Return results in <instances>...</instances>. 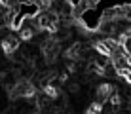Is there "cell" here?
<instances>
[{
  "instance_id": "7a4b0ae2",
  "label": "cell",
  "mask_w": 131,
  "mask_h": 114,
  "mask_svg": "<svg viewBox=\"0 0 131 114\" xmlns=\"http://www.w3.org/2000/svg\"><path fill=\"white\" fill-rule=\"evenodd\" d=\"M112 91H116V88L112 84H108V82H101V84L95 88V99H97L99 103L105 105L108 101V97L112 95Z\"/></svg>"
},
{
  "instance_id": "6da1fadb",
  "label": "cell",
  "mask_w": 131,
  "mask_h": 114,
  "mask_svg": "<svg viewBox=\"0 0 131 114\" xmlns=\"http://www.w3.org/2000/svg\"><path fill=\"white\" fill-rule=\"evenodd\" d=\"M0 46H2V53L8 59H12L13 53H17V49H19V38H17L15 33L6 30V34H4L2 40H0Z\"/></svg>"
},
{
  "instance_id": "277c9868",
  "label": "cell",
  "mask_w": 131,
  "mask_h": 114,
  "mask_svg": "<svg viewBox=\"0 0 131 114\" xmlns=\"http://www.w3.org/2000/svg\"><path fill=\"white\" fill-rule=\"evenodd\" d=\"M67 86V91H69V93H78L80 91V84L78 82H70V84H65Z\"/></svg>"
},
{
  "instance_id": "3957f363",
  "label": "cell",
  "mask_w": 131,
  "mask_h": 114,
  "mask_svg": "<svg viewBox=\"0 0 131 114\" xmlns=\"http://www.w3.org/2000/svg\"><path fill=\"white\" fill-rule=\"evenodd\" d=\"M65 70H67V74H76V72H78V63H74V61H67Z\"/></svg>"
},
{
  "instance_id": "5b68a950",
  "label": "cell",
  "mask_w": 131,
  "mask_h": 114,
  "mask_svg": "<svg viewBox=\"0 0 131 114\" xmlns=\"http://www.w3.org/2000/svg\"><path fill=\"white\" fill-rule=\"evenodd\" d=\"M57 82H59V86H65L67 82H69V74L67 72H63V74H57V78H55Z\"/></svg>"
},
{
  "instance_id": "8992f818",
  "label": "cell",
  "mask_w": 131,
  "mask_h": 114,
  "mask_svg": "<svg viewBox=\"0 0 131 114\" xmlns=\"http://www.w3.org/2000/svg\"><path fill=\"white\" fill-rule=\"evenodd\" d=\"M85 114H99V112H95L93 108H88V110H85Z\"/></svg>"
}]
</instances>
